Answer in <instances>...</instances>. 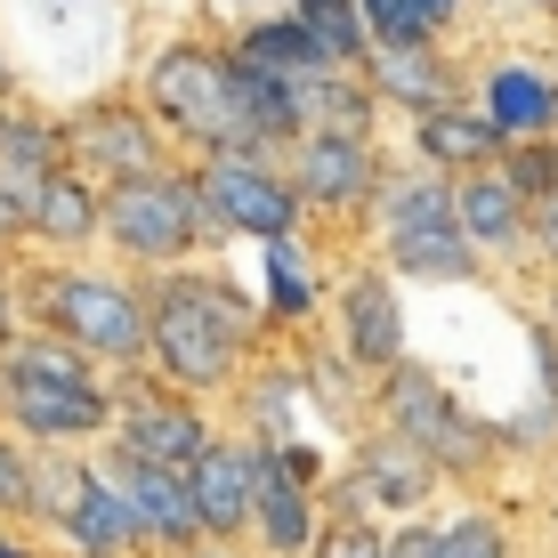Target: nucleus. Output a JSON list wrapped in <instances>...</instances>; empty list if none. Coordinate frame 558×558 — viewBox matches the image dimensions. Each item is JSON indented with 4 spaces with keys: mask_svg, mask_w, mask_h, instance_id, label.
Here are the masks:
<instances>
[{
    "mask_svg": "<svg viewBox=\"0 0 558 558\" xmlns=\"http://www.w3.org/2000/svg\"><path fill=\"white\" fill-rule=\"evenodd\" d=\"M300 558H389V526H380V518H356V510H324Z\"/></svg>",
    "mask_w": 558,
    "mask_h": 558,
    "instance_id": "obj_27",
    "label": "nucleus"
},
{
    "mask_svg": "<svg viewBox=\"0 0 558 558\" xmlns=\"http://www.w3.org/2000/svg\"><path fill=\"white\" fill-rule=\"evenodd\" d=\"M25 332V300H16V259H0V349Z\"/></svg>",
    "mask_w": 558,
    "mask_h": 558,
    "instance_id": "obj_33",
    "label": "nucleus"
},
{
    "mask_svg": "<svg viewBox=\"0 0 558 558\" xmlns=\"http://www.w3.org/2000/svg\"><path fill=\"white\" fill-rule=\"evenodd\" d=\"M494 170H502L526 203H543L558 186V138H518V146H502V162H494Z\"/></svg>",
    "mask_w": 558,
    "mask_h": 558,
    "instance_id": "obj_30",
    "label": "nucleus"
},
{
    "mask_svg": "<svg viewBox=\"0 0 558 558\" xmlns=\"http://www.w3.org/2000/svg\"><path fill=\"white\" fill-rule=\"evenodd\" d=\"M283 170H292V186H300L307 227L356 235V227L373 219L380 186H389V146L380 138H340V130H307V138L283 154Z\"/></svg>",
    "mask_w": 558,
    "mask_h": 558,
    "instance_id": "obj_9",
    "label": "nucleus"
},
{
    "mask_svg": "<svg viewBox=\"0 0 558 558\" xmlns=\"http://www.w3.org/2000/svg\"><path fill=\"white\" fill-rule=\"evenodd\" d=\"M9 98H25V73H16V57L0 49V106H9Z\"/></svg>",
    "mask_w": 558,
    "mask_h": 558,
    "instance_id": "obj_36",
    "label": "nucleus"
},
{
    "mask_svg": "<svg viewBox=\"0 0 558 558\" xmlns=\"http://www.w3.org/2000/svg\"><path fill=\"white\" fill-rule=\"evenodd\" d=\"M179 558H252L243 543H195V550H179Z\"/></svg>",
    "mask_w": 558,
    "mask_h": 558,
    "instance_id": "obj_37",
    "label": "nucleus"
},
{
    "mask_svg": "<svg viewBox=\"0 0 558 558\" xmlns=\"http://www.w3.org/2000/svg\"><path fill=\"white\" fill-rule=\"evenodd\" d=\"M98 470H106V486L122 494L130 534H138L146 558H179V550L203 543V518H195V494H186V470H154V461H130V453H113V446H98Z\"/></svg>",
    "mask_w": 558,
    "mask_h": 558,
    "instance_id": "obj_15",
    "label": "nucleus"
},
{
    "mask_svg": "<svg viewBox=\"0 0 558 558\" xmlns=\"http://www.w3.org/2000/svg\"><path fill=\"white\" fill-rule=\"evenodd\" d=\"M219 437V421H210V405H195V397L162 389V380L146 373H113V429L106 446L130 453V461H154V470H195V453Z\"/></svg>",
    "mask_w": 558,
    "mask_h": 558,
    "instance_id": "obj_11",
    "label": "nucleus"
},
{
    "mask_svg": "<svg viewBox=\"0 0 558 558\" xmlns=\"http://www.w3.org/2000/svg\"><path fill=\"white\" fill-rule=\"evenodd\" d=\"M405 146H413L421 170H437V179H470V170L502 162V130H494L470 98H453V106H437V113H413Z\"/></svg>",
    "mask_w": 558,
    "mask_h": 558,
    "instance_id": "obj_20",
    "label": "nucleus"
},
{
    "mask_svg": "<svg viewBox=\"0 0 558 558\" xmlns=\"http://www.w3.org/2000/svg\"><path fill=\"white\" fill-rule=\"evenodd\" d=\"M0 195L25 219L33 259H89L98 252V186L82 170H0Z\"/></svg>",
    "mask_w": 558,
    "mask_h": 558,
    "instance_id": "obj_12",
    "label": "nucleus"
},
{
    "mask_svg": "<svg viewBox=\"0 0 558 558\" xmlns=\"http://www.w3.org/2000/svg\"><path fill=\"white\" fill-rule=\"evenodd\" d=\"M16 300H25V332H49L82 349L106 373H138L146 364V283L130 267H89V259H16Z\"/></svg>",
    "mask_w": 558,
    "mask_h": 558,
    "instance_id": "obj_3",
    "label": "nucleus"
},
{
    "mask_svg": "<svg viewBox=\"0 0 558 558\" xmlns=\"http://www.w3.org/2000/svg\"><path fill=\"white\" fill-rule=\"evenodd\" d=\"M324 316L340 324V356H349V373L364 380H380L389 364H405V300H397V276L389 267H356L349 283H332V307Z\"/></svg>",
    "mask_w": 558,
    "mask_h": 558,
    "instance_id": "obj_16",
    "label": "nucleus"
},
{
    "mask_svg": "<svg viewBox=\"0 0 558 558\" xmlns=\"http://www.w3.org/2000/svg\"><path fill=\"white\" fill-rule=\"evenodd\" d=\"M283 9L307 25V41L332 57V65H364L373 33H364V9H356V0H283Z\"/></svg>",
    "mask_w": 558,
    "mask_h": 558,
    "instance_id": "obj_26",
    "label": "nucleus"
},
{
    "mask_svg": "<svg viewBox=\"0 0 558 558\" xmlns=\"http://www.w3.org/2000/svg\"><path fill=\"white\" fill-rule=\"evenodd\" d=\"M437 558H518V534L494 510H461L437 518Z\"/></svg>",
    "mask_w": 558,
    "mask_h": 558,
    "instance_id": "obj_28",
    "label": "nucleus"
},
{
    "mask_svg": "<svg viewBox=\"0 0 558 558\" xmlns=\"http://www.w3.org/2000/svg\"><path fill=\"white\" fill-rule=\"evenodd\" d=\"M227 49L243 57V65H267V73H283V82H300V73H324L332 57H324L316 41H307V25L292 9H267V16H243L235 33H227Z\"/></svg>",
    "mask_w": 558,
    "mask_h": 558,
    "instance_id": "obj_23",
    "label": "nucleus"
},
{
    "mask_svg": "<svg viewBox=\"0 0 558 558\" xmlns=\"http://www.w3.org/2000/svg\"><path fill=\"white\" fill-rule=\"evenodd\" d=\"M364 235H373V252L397 283H477L486 276V259L470 252V235L453 219V179H437L421 162H389V186H380Z\"/></svg>",
    "mask_w": 558,
    "mask_h": 558,
    "instance_id": "obj_6",
    "label": "nucleus"
},
{
    "mask_svg": "<svg viewBox=\"0 0 558 558\" xmlns=\"http://www.w3.org/2000/svg\"><path fill=\"white\" fill-rule=\"evenodd\" d=\"M195 195H203L210 235H219V243H283V235H307L300 186H292V170H283V154H267V146L203 154V162H195Z\"/></svg>",
    "mask_w": 558,
    "mask_h": 558,
    "instance_id": "obj_8",
    "label": "nucleus"
},
{
    "mask_svg": "<svg viewBox=\"0 0 558 558\" xmlns=\"http://www.w3.org/2000/svg\"><path fill=\"white\" fill-rule=\"evenodd\" d=\"M57 122H65V170H82L98 195L122 186V179H146V170H162V162H179L170 138L154 130V113L130 98V89H98V98L65 106Z\"/></svg>",
    "mask_w": 558,
    "mask_h": 558,
    "instance_id": "obj_10",
    "label": "nucleus"
},
{
    "mask_svg": "<svg viewBox=\"0 0 558 558\" xmlns=\"http://www.w3.org/2000/svg\"><path fill=\"white\" fill-rule=\"evenodd\" d=\"M0 526L33 534V446L0 429Z\"/></svg>",
    "mask_w": 558,
    "mask_h": 558,
    "instance_id": "obj_29",
    "label": "nucleus"
},
{
    "mask_svg": "<svg viewBox=\"0 0 558 558\" xmlns=\"http://www.w3.org/2000/svg\"><path fill=\"white\" fill-rule=\"evenodd\" d=\"M252 300H259L267 332H307L332 307V283H324V267L300 235H283V243H259V292Z\"/></svg>",
    "mask_w": 558,
    "mask_h": 558,
    "instance_id": "obj_21",
    "label": "nucleus"
},
{
    "mask_svg": "<svg viewBox=\"0 0 558 558\" xmlns=\"http://www.w3.org/2000/svg\"><path fill=\"white\" fill-rule=\"evenodd\" d=\"M550 25H558V9H550Z\"/></svg>",
    "mask_w": 558,
    "mask_h": 558,
    "instance_id": "obj_40",
    "label": "nucleus"
},
{
    "mask_svg": "<svg viewBox=\"0 0 558 558\" xmlns=\"http://www.w3.org/2000/svg\"><path fill=\"white\" fill-rule=\"evenodd\" d=\"M0 259H25V219H16L9 195H0Z\"/></svg>",
    "mask_w": 558,
    "mask_h": 558,
    "instance_id": "obj_34",
    "label": "nucleus"
},
{
    "mask_svg": "<svg viewBox=\"0 0 558 558\" xmlns=\"http://www.w3.org/2000/svg\"><path fill=\"white\" fill-rule=\"evenodd\" d=\"M518 9H534V16H550V9H558V0H518Z\"/></svg>",
    "mask_w": 558,
    "mask_h": 558,
    "instance_id": "obj_38",
    "label": "nucleus"
},
{
    "mask_svg": "<svg viewBox=\"0 0 558 558\" xmlns=\"http://www.w3.org/2000/svg\"><path fill=\"white\" fill-rule=\"evenodd\" d=\"M453 219H461V235H470V252L486 267H518L526 259V195H518L502 170L453 179Z\"/></svg>",
    "mask_w": 558,
    "mask_h": 558,
    "instance_id": "obj_19",
    "label": "nucleus"
},
{
    "mask_svg": "<svg viewBox=\"0 0 558 558\" xmlns=\"http://www.w3.org/2000/svg\"><path fill=\"white\" fill-rule=\"evenodd\" d=\"M389 558H437V518L421 510V518H397L389 526Z\"/></svg>",
    "mask_w": 558,
    "mask_h": 558,
    "instance_id": "obj_32",
    "label": "nucleus"
},
{
    "mask_svg": "<svg viewBox=\"0 0 558 558\" xmlns=\"http://www.w3.org/2000/svg\"><path fill=\"white\" fill-rule=\"evenodd\" d=\"M98 252H113V267L130 276H162V267L210 259V210L195 195V162H162L146 179H122L98 195Z\"/></svg>",
    "mask_w": 558,
    "mask_h": 558,
    "instance_id": "obj_5",
    "label": "nucleus"
},
{
    "mask_svg": "<svg viewBox=\"0 0 558 558\" xmlns=\"http://www.w3.org/2000/svg\"><path fill=\"white\" fill-rule=\"evenodd\" d=\"M364 397H373L380 429H389L397 446H413L437 470V486H446V477H453V486H470V477H486L494 461H502V429H486V421H477L446 380H437L429 364H413V356L389 364Z\"/></svg>",
    "mask_w": 558,
    "mask_h": 558,
    "instance_id": "obj_7",
    "label": "nucleus"
},
{
    "mask_svg": "<svg viewBox=\"0 0 558 558\" xmlns=\"http://www.w3.org/2000/svg\"><path fill=\"white\" fill-rule=\"evenodd\" d=\"M292 98H300V138H307V130H340V138H380V106H373V89H364V73H356V65L300 73ZM300 138H292V146H300Z\"/></svg>",
    "mask_w": 558,
    "mask_h": 558,
    "instance_id": "obj_22",
    "label": "nucleus"
},
{
    "mask_svg": "<svg viewBox=\"0 0 558 558\" xmlns=\"http://www.w3.org/2000/svg\"><path fill=\"white\" fill-rule=\"evenodd\" d=\"M470 106L502 130V146L558 138V73H550V57L502 49V57H486V65H470Z\"/></svg>",
    "mask_w": 558,
    "mask_h": 558,
    "instance_id": "obj_18",
    "label": "nucleus"
},
{
    "mask_svg": "<svg viewBox=\"0 0 558 558\" xmlns=\"http://www.w3.org/2000/svg\"><path fill=\"white\" fill-rule=\"evenodd\" d=\"M429 494H437V470L380 429V437H356V453L340 461L324 510H356V518H380V526H389V518H421Z\"/></svg>",
    "mask_w": 558,
    "mask_h": 558,
    "instance_id": "obj_14",
    "label": "nucleus"
},
{
    "mask_svg": "<svg viewBox=\"0 0 558 558\" xmlns=\"http://www.w3.org/2000/svg\"><path fill=\"white\" fill-rule=\"evenodd\" d=\"M0 170H65V122L33 98L0 106Z\"/></svg>",
    "mask_w": 558,
    "mask_h": 558,
    "instance_id": "obj_25",
    "label": "nucleus"
},
{
    "mask_svg": "<svg viewBox=\"0 0 558 558\" xmlns=\"http://www.w3.org/2000/svg\"><path fill=\"white\" fill-rule=\"evenodd\" d=\"M138 283H146V373L162 389L195 397V405L235 397L243 373L259 364V349L276 340L259 300L210 259L162 267V276H138Z\"/></svg>",
    "mask_w": 558,
    "mask_h": 558,
    "instance_id": "obj_1",
    "label": "nucleus"
},
{
    "mask_svg": "<svg viewBox=\"0 0 558 558\" xmlns=\"http://www.w3.org/2000/svg\"><path fill=\"white\" fill-rule=\"evenodd\" d=\"M526 259H543L550 276H558V186L543 203H526Z\"/></svg>",
    "mask_w": 558,
    "mask_h": 558,
    "instance_id": "obj_31",
    "label": "nucleus"
},
{
    "mask_svg": "<svg viewBox=\"0 0 558 558\" xmlns=\"http://www.w3.org/2000/svg\"><path fill=\"white\" fill-rule=\"evenodd\" d=\"M130 98L154 113V130L170 138L179 162H203V154L252 146L243 130V82H235V49L219 33H170V41L146 49Z\"/></svg>",
    "mask_w": 558,
    "mask_h": 558,
    "instance_id": "obj_4",
    "label": "nucleus"
},
{
    "mask_svg": "<svg viewBox=\"0 0 558 558\" xmlns=\"http://www.w3.org/2000/svg\"><path fill=\"white\" fill-rule=\"evenodd\" d=\"M138 558H146V550H138Z\"/></svg>",
    "mask_w": 558,
    "mask_h": 558,
    "instance_id": "obj_41",
    "label": "nucleus"
},
{
    "mask_svg": "<svg viewBox=\"0 0 558 558\" xmlns=\"http://www.w3.org/2000/svg\"><path fill=\"white\" fill-rule=\"evenodd\" d=\"M364 89H373L380 113H437L453 98H470V65L446 49V41H373L364 49Z\"/></svg>",
    "mask_w": 558,
    "mask_h": 558,
    "instance_id": "obj_17",
    "label": "nucleus"
},
{
    "mask_svg": "<svg viewBox=\"0 0 558 558\" xmlns=\"http://www.w3.org/2000/svg\"><path fill=\"white\" fill-rule=\"evenodd\" d=\"M0 429L33 453H89L113 429V373L49 332H16L0 349Z\"/></svg>",
    "mask_w": 558,
    "mask_h": 558,
    "instance_id": "obj_2",
    "label": "nucleus"
},
{
    "mask_svg": "<svg viewBox=\"0 0 558 558\" xmlns=\"http://www.w3.org/2000/svg\"><path fill=\"white\" fill-rule=\"evenodd\" d=\"M373 41H453L477 0H356Z\"/></svg>",
    "mask_w": 558,
    "mask_h": 558,
    "instance_id": "obj_24",
    "label": "nucleus"
},
{
    "mask_svg": "<svg viewBox=\"0 0 558 558\" xmlns=\"http://www.w3.org/2000/svg\"><path fill=\"white\" fill-rule=\"evenodd\" d=\"M550 73H558V41H550Z\"/></svg>",
    "mask_w": 558,
    "mask_h": 558,
    "instance_id": "obj_39",
    "label": "nucleus"
},
{
    "mask_svg": "<svg viewBox=\"0 0 558 558\" xmlns=\"http://www.w3.org/2000/svg\"><path fill=\"white\" fill-rule=\"evenodd\" d=\"M0 558H57V550H41L25 526H0Z\"/></svg>",
    "mask_w": 558,
    "mask_h": 558,
    "instance_id": "obj_35",
    "label": "nucleus"
},
{
    "mask_svg": "<svg viewBox=\"0 0 558 558\" xmlns=\"http://www.w3.org/2000/svg\"><path fill=\"white\" fill-rule=\"evenodd\" d=\"M267 486V446L252 429H219L186 470V494H195L203 543H252V510Z\"/></svg>",
    "mask_w": 558,
    "mask_h": 558,
    "instance_id": "obj_13",
    "label": "nucleus"
}]
</instances>
